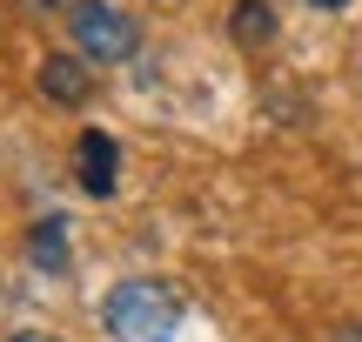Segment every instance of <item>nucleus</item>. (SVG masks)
Listing matches in <instances>:
<instances>
[{
	"instance_id": "9d476101",
	"label": "nucleus",
	"mask_w": 362,
	"mask_h": 342,
	"mask_svg": "<svg viewBox=\"0 0 362 342\" xmlns=\"http://www.w3.org/2000/svg\"><path fill=\"white\" fill-rule=\"evenodd\" d=\"M315 7H349V0H315Z\"/></svg>"
},
{
	"instance_id": "7ed1b4c3",
	"label": "nucleus",
	"mask_w": 362,
	"mask_h": 342,
	"mask_svg": "<svg viewBox=\"0 0 362 342\" xmlns=\"http://www.w3.org/2000/svg\"><path fill=\"white\" fill-rule=\"evenodd\" d=\"M40 94H47V101H61V107H81L94 94V67L81 61V54H47V61H40Z\"/></svg>"
},
{
	"instance_id": "0eeeda50",
	"label": "nucleus",
	"mask_w": 362,
	"mask_h": 342,
	"mask_svg": "<svg viewBox=\"0 0 362 342\" xmlns=\"http://www.w3.org/2000/svg\"><path fill=\"white\" fill-rule=\"evenodd\" d=\"M0 342H61V336H47V329H7Z\"/></svg>"
},
{
	"instance_id": "f03ea898",
	"label": "nucleus",
	"mask_w": 362,
	"mask_h": 342,
	"mask_svg": "<svg viewBox=\"0 0 362 342\" xmlns=\"http://www.w3.org/2000/svg\"><path fill=\"white\" fill-rule=\"evenodd\" d=\"M67 34H74V54L88 67H121L141 47L134 13H121L115 0H74V7H67Z\"/></svg>"
},
{
	"instance_id": "f257e3e1",
	"label": "nucleus",
	"mask_w": 362,
	"mask_h": 342,
	"mask_svg": "<svg viewBox=\"0 0 362 342\" xmlns=\"http://www.w3.org/2000/svg\"><path fill=\"white\" fill-rule=\"evenodd\" d=\"M101 322H107L115 342H168L181 329V295L168 282H155V276H128V282L107 289Z\"/></svg>"
},
{
	"instance_id": "20e7f679",
	"label": "nucleus",
	"mask_w": 362,
	"mask_h": 342,
	"mask_svg": "<svg viewBox=\"0 0 362 342\" xmlns=\"http://www.w3.org/2000/svg\"><path fill=\"white\" fill-rule=\"evenodd\" d=\"M74 161H81V188H88V195H115V168H121L115 134L88 128V134L74 141Z\"/></svg>"
},
{
	"instance_id": "6e6552de",
	"label": "nucleus",
	"mask_w": 362,
	"mask_h": 342,
	"mask_svg": "<svg viewBox=\"0 0 362 342\" xmlns=\"http://www.w3.org/2000/svg\"><path fill=\"white\" fill-rule=\"evenodd\" d=\"M27 7H34V13H67L74 0H27Z\"/></svg>"
},
{
	"instance_id": "39448f33",
	"label": "nucleus",
	"mask_w": 362,
	"mask_h": 342,
	"mask_svg": "<svg viewBox=\"0 0 362 342\" xmlns=\"http://www.w3.org/2000/svg\"><path fill=\"white\" fill-rule=\"evenodd\" d=\"M235 40L242 47H269L275 40V7L269 0H235Z\"/></svg>"
},
{
	"instance_id": "1a4fd4ad",
	"label": "nucleus",
	"mask_w": 362,
	"mask_h": 342,
	"mask_svg": "<svg viewBox=\"0 0 362 342\" xmlns=\"http://www.w3.org/2000/svg\"><path fill=\"white\" fill-rule=\"evenodd\" d=\"M336 342H362V329H342V336H336Z\"/></svg>"
},
{
	"instance_id": "423d86ee",
	"label": "nucleus",
	"mask_w": 362,
	"mask_h": 342,
	"mask_svg": "<svg viewBox=\"0 0 362 342\" xmlns=\"http://www.w3.org/2000/svg\"><path fill=\"white\" fill-rule=\"evenodd\" d=\"M61 228H67V222H34V235H27L34 262H47V269H67V242H61Z\"/></svg>"
}]
</instances>
